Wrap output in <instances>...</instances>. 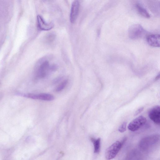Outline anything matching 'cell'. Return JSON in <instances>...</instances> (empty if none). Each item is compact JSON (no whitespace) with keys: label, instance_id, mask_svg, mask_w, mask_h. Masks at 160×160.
<instances>
[{"label":"cell","instance_id":"1","mask_svg":"<svg viewBox=\"0 0 160 160\" xmlns=\"http://www.w3.org/2000/svg\"><path fill=\"white\" fill-rule=\"evenodd\" d=\"M57 68L55 64L50 65L49 62L45 59L42 60L39 62L37 72L38 77L40 78L45 77L50 71H54Z\"/></svg>","mask_w":160,"mask_h":160},{"label":"cell","instance_id":"2","mask_svg":"<svg viewBox=\"0 0 160 160\" xmlns=\"http://www.w3.org/2000/svg\"><path fill=\"white\" fill-rule=\"evenodd\" d=\"M159 136L154 134L142 138L139 142V147L143 150H146L155 144L158 141Z\"/></svg>","mask_w":160,"mask_h":160},{"label":"cell","instance_id":"3","mask_svg":"<svg viewBox=\"0 0 160 160\" xmlns=\"http://www.w3.org/2000/svg\"><path fill=\"white\" fill-rule=\"evenodd\" d=\"M123 143L122 142L117 141L108 147L105 153V157L107 160L114 158L117 155Z\"/></svg>","mask_w":160,"mask_h":160},{"label":"cell","instance_id":"4","mask_svg":"<svg viewBox=\"0 0 160 160\" xmlns=\"http://www.w3.org/2000/svg\"><path fill=\"white\" fill-rule=\"evenodd\" d=\"M145 32V30L141 25L134 24L132 25L129 28V37L132 39H138L141 38Z\"/></svg>","mask_w":160,"mask_h":160},{"label":"cell","instance_id":"5","mask_svg":"<svg viewBox=\"0 0 160 160\" xmlns=\"http://www.w3.org/2000/svg\"><path fill=\"white\" fill-rule=\"evenodd\" d=\"M147 121L146 118L142 116H140L130 122L128 125V129L131 131H136L143 126Z\"/></svg>","mask_w":160,"mask_h":160},{"label":"cell","instance_id":"6","mask_svg":"<svg viewBox=\"0 0 160 160\" xmlns=\"http://www.w3.org/2000/svg\"><path fill=\"white\" fill-rule=\"evenodd\" d=\"M19 95L24 97L34 99H39L47 101H52L54 99V96L48 93H40L35 94L32 93H18Z\"/></svg>","mask_w":160,"mask_h":160},{"label":"cell","instance_id":"7","mask_svg":"<svg viewBox=\"0 0 160 160\" xmlns=\"http://www.w3.org/2000/svg\"><path fill=\"white\" fill-rule=\"evenodd\" d=\"M148 117L150 119L157 124L160 123V107L156 106L152 108L149 111Z\"/></svg>","mask_w":160,"mask_h":160},{"label":"cell","instance_id":"8","mask_svg":"<svg viewBox=\"0 0 160 160\" xmlns=\"http://www.w3.org/2000/svg\"><path fill=\"white\" fill-rule=\"evenodd\" d=\"M80 8V4L78 1H74L72 4L70 14V20L73 23L76 21L78 15Z\"/></svg>","mask_w":160,"mask_h":160},{"label":"cell","instance_id":"9","mask_svg":"<svg viewBox=\"0 0 160 160\" xmlns=\"http://www.w3.org/2000/svg\"><path fill=\"white\" fill-rule=\"evenodd\" d=\"M38 24V28L41 30L48 31L51 29L53 27V24L46 22L43 18L40 15L37 17Z\"/></svg>","mask_w":160,"mask_h":160},{"label":"cell","instance_id":"10","mask_svg":"<svg viewBox=\"0 0 160 160\" xmlns=\"http://www.w3.org/2000/svg\"><path fill=\"white\" fill-rule=\"evenodd\" d=\"M148 44L153 47H159L160 43V36L159 34H152L148 35L147 38Z\"/></svg>","mask_w":160,"mask_h":160},{"label":"cell","instance_id":"11","mask_svg":"<svg viewBox=\"0 0 160 160\" xmlns=\"http://www.w3.org/2000/svg\"><path fill=\"white\" fill-rule=\"evenodd\" d=\"M136 7L138 12L141 16L147 18H150V16L149 13L142 5L137 3L136 4Z\"/></svg>","mask_w":160,"mask_h":160},{"label":"cell","instance_id":"12","mask_svg":"<svg viewBox=\"0 0 160 160\" xmlns=\"http://www.w3.org/2000/svg\"><path fill=\"white\" fill-rule=\"evenodd\" d=\"M91 141L93 143L94 148V152L97 153L99 152L100 147V138L97 139L92 138Z\"/></svg>","mask_w":160,"mask_h":160},{"label":"cell","instance_id":"13","mask_svg":"<svg viewBox=\"0 0 160 160\" xmlns=\"http://www.w3.org/2000/svg\"><path fill=\"white\" fill-rule=\"evenodd\" d=\"M68 82L67 80H65L62 82L57 88L56 91L58 92L62 91L66 86Z\"/></svg>","mask_w":160,"mask_h":160},{"label":"cell","instance_id":"14","mask_svg":"<svg viewBox=\"0 0 160 160\" xmlns=\"http://www.w3.org/2000/svg\"><path fill=\"white\" fill-rule=\"evenodd\" d=\"M127 124V123L126 122H124L118 128L119 131L121 132H124L126 129Z\"/></svg>","mask_w":160,"mask_h":160},{"label":"cell","instance_id":"15","mask_svg":"<svg viewBox=\"0 0 160 160\" xmlns=\"http://www.w3.org/2000/svg\"><path fill=\"white\" fill-rule=\"evenodd\" d=\"M143 109V107H141L138 109L135 112V115H136L140 113Z\"/></svg>","mask_w":160,"mask_h":160}]
</instances>
